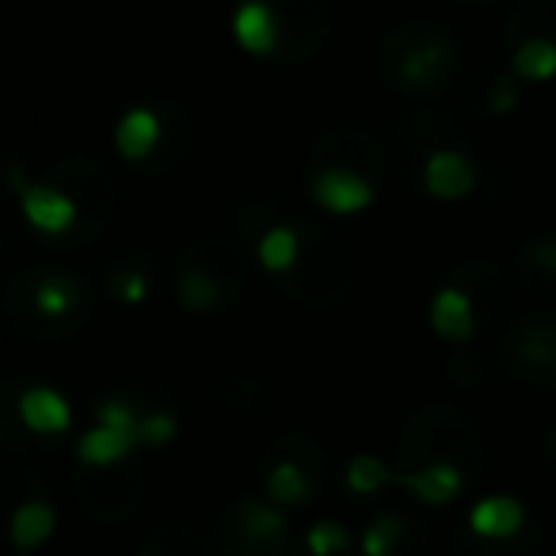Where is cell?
Masks as SVG:
<instances>
[{
    "label": "cell",
    "mask_w": 556,
    "mask_h": 556,
    "mask_svg": "<svg viewBox=\"0 0 556 556\" xmlns=\"http://www.w3.org/2000/svg\"><path fill=\"white\" fill-rule=\"evenodd\" d=\"M492 4H495V0H492Z\"/></svg>",
    "instance_id": "cell-43"
},
{
    "label": "cell",
    "mask_w": 556,
    "mask_h": 556,
    "mask_svg": "<svg viewBox=\"0 0 556 556\" xmlns=\"http://www.w3.org/2000/svg\"><path fill=\"white\" fill-rule=\"evenodd\" d=\"M446 370H450V381L454 386H462V389H472V386H480V374H472V370H480V358L477 355H469V351H462V355H454L446 363Z\"/></svg>",
    "instance_id": "cell-38"
},
{
    "label": "cell",
    "mask_w": 556,
    "mask_h": 556,
    "mask_svg": "<svg viewBox=\"0 0 556 556\" xmlns=\"http://www.w3.org/2000/svg\"><path fill=\"white\" fill-rule=\"evenodd\" d=\"M386 484L408 488V492H416L419 500H427V503H450L454 495H462L465 488H469V480H465L462 469L439 462V465H424V469H412V472L389 469Z\"/></svg>",
    "instance_id": "cell-20"
},
{
    "label": "cell",
    "mask_w": 556,
    "mask_h": 556,
    "mask_svg": "<svg viewBox=\"0 0 556 556\" xmlns=\"http://www.w3.org/2000/svg\"><path fill=\"white\" fill-rule=\"evenodd\" d=\"M290 541V522L270 500L240 495L217 515L214 553L217 556H282Z\"/></svg>",
    "instance_id": "cell-11"
},
{
    "label": "cell",
    "mask_w": 556,
    "mask_h": 556,
    "mask_svg": "<svg viewBox=\"0 0 556 556\" xmlns=\"http://www.w3.org/2000/svg\"><path fill=\"white\" fill-rule=\"evenodd\" d=\"M465 526L472 533H480V538H510V533L526 526V510L522 503L507 500V495H495V500L477 503Z\"/></svg>",
    "instance_id": "cell-30"
},
{
    "label": "cell",
    "mask_w": 556,
    "mask_h": 556,
    "mask_svg": "<svg viewBox=\"0 0 556 556\" xmlns=\"http://www.w3.org/2000/svg\"><path fill=\"white\" fill-rule=\"evenodd\" d=\"M522 42L556 47V0H510L503 16V47L515 50Z\"/></svg>",
    "instance_id": "cell-17"
},
{
    "label": "cell",
    "mask_w": 556,
    "mask_h": 556,
    "mask_svg": "<svg viewBox=\"0 0 556 556\" xmlns=\"http://www.w3.org/2000/svg\"><path fill=\"white\" fill-rule=\"evenodd\" d=\"M495 363L510 381L556 393V309L515 317L495 340Z\"/></svg>",
    "instance_id": "cell-9"
},
{
    "label": "cell",
    "mask_w": 556,
    "mask_h": 556,
    "mask_svg": "<svg viewBox=\"0 0 556 556\" xmlns=\"http://www.w3.org/2000/svg\"><path fill=\"white\" fill-rule=\"evenodd\" d=\"M42 179H47L50 187H58V191L73 202V225L62 240H54V248L100 244L118 210L115 176H111L96 156H65V161H58Z\"/></svg>",
    "instance_id": "cell-7"
},
{
    "label": "cell",
    "mask_w": 556,
    "mask_h": 556,
    "mask_svg": "<svg viewBox=\"0 0 556 556\" xmlns=\"http://www.w3.org/2000/svg\"><path fill=\"white\" fill-rule=\"evenodd\" d=\"M275 282L302 309H340L358 282V255L328 225L298 222V255L282 275H275Z\"/></svg>",
    "instance_id": "cell-4"
},
{
    "label": "cell",
    "mask_w": 556,
    "mask_h": 556,
    "mask_svg": "<svg viewBox=\"0 0 556 556\" xmlns=\"http://www.w3.org/2000/svg\"><path fill=\"white\" fill-rule=\"evenodd\" d=\"M240 47L275 65H302L332 35L328 0H240L232 16Z\"/></svg>",
    "instance_id": "cell-3"
},
{
    "label": "cell",
    "mask_w": 556,
    "mask_h": 556,
    "mask_svg": "<svg viewBox=\"0 0 556 556\" xmlns=\"http://www.w3.org/2000/svg\"><path fill=\"white\" fill-rule=\"evenodd\" d=\"M0 340H4V336H0Z\"/></svg>",
    "instance_id": "cell-42"
},
{
    "label": "cell",
    "mask_w": 556,
    "mask_h": 556,
    "mask_svg": "<svg viewBox=\"0 0 556 556\" xmlns=\"http://www.w3.org/2000/svg\"><path fill=\"white\" fill-rule=\"evenodd\" d=\"M130 446H134L130 434L100 424L96 431L85 434V442H80V462H85V465H115V462H123V457L130 454Z\"/></svg>",
    "instance_id": "cell-34"
},
{
    "label": "cell",
    "mask_w": 556,
    "mask_h": 556,
    "mask_svg": "<svg viewBox=\"0 0 556 556\" xmlns=\"http://www.w3.org/2000/svg\"><path fill=\"white\" fill-rule=\"evenodd\" d=\"M191 149V118L179 103L149 100L118 123V153L141 172H172Z\"/></svg>",
    "instance_id": "cell-8"
},
{
    "label": "cell",
    "mask_w": 556,
    "mask_h": 556,
    "mask_svg": "<svg viewBox=\"0 0 556 556\" xmlns=\"http://www.w3.org/2000/svg\"><path fill=\"white\" fill-rule=\"evenodd\" d=\"M20 199H24V214L35 222V229H42L50 240H62L73 225V202L65 199L58 187L42 184H24L20 187Z\"/></svg>",
    "instance_id": "cell-21"
},
{
    "label": "cell",
    "mask_w": 556,
    "mask_h": 556,
    "mask_svg": "<svg viewBox=\"0 0 556 556\" xmlns=\"http://www.w3.org/2000/svg\"><path fill=\"white\" fill-rule=\"evenodd\" d=\"M484 434H480L477 419L454 401H431L419 404L408 419H404L401 434H396V462L401 472L424 469V465H454L465 472V480H477L484 472Z\"/></svg>",
    "instance_id": "cell-5"
},
{
    "label": "cell",
    "mask_w": 556,
    "mask_h": 556,
    "mask_svg": "<svg viewBox=\"0 0 556 556\" xmlns=\"http://www.w3.org/2000/svg\"><path fill=\"white\" fill-rule=\"evenodd\" d=\"M0 309L24 340L62 343L80 336L92 320V287L73 270L27 267L4 282Z\"/></svg>",
    "instance_id": "cell-1"
},
{
    "label": "cell",
    "mask_w": 556,
    "mask_h": 556,
    "mask_svg": "<svg viewBox=\"0 0 556 556\" xmlns=\"http://www.w3.org/2000/svg\"><path fill=\"white\" fill-rule=\"evenodd\" d=\"M446 287L462 290L465 302L472 309V320H477V332H488V328H500L510 313V282L503 275L500 263L492 260H462L454 270H450Z\"/></svg>",
    "instance_id": "cell-15"
},
{
    "label": "cell",
    "mask_w": 556,
    "mask_h": 556,
    "mask_svg": "<svg viewBox=\"0 0 556 556\" xmlns=\"http://www.w3.org/2000/svg\"><path fill=\"white\" fill-rule=\"evenodd\" d=\"M363 556H431V530L416 515L386 510L366 526Z\"/></svg>",
    "instance_id": "cell-16"
},
{
    "label": "cell",
    "mask_w": 556,
    "mask_h": 556,
    "mask_svg": "<svg viewBox=\"0 0 556 556\" xmlns=\"http://www.w3.org/2000/svg\"><path fill=\"white\" fill-rule=\"evenodd\" d=\"M47 492H50L47 480H42V472L35 469V465H20V462L4 465V469H0V522L9 526L12 510H16L20 503L47 500Z\"/></svg>",
    "instance_id": "cell-28"
},
{
    "label": "cell",
    "mask_w": 556,
    "mask_h": 556,
    "mask_svg": "<svg viewBox=\"0 0 556 556\" xmlns=\"http://www.w3.org/2000/svg\"><path fill=\"white\" fill-rule=\"evenodd\" d=\"M20 412H24V424L31 427L39 439L62 434L65 427H70V408H65V401L54 389H24Z\"/></svg>",
    "instance_id": "cell-29"
},
{
    "label": "cell",
    "mask_w": 556,
    "mask_h": 556,
    "mask_svg": "<svg viewBox=\"0 0 556 556\" xmlns=\"http://www.w3.org/2000/svg\"><path fill=\"white\" fill-rule=\"evenodd\" d=\"M255 252H260V263L270 270V275H282L298 255V222L270 225V229L260 237V248H255Z\"/></svg>",
    "instance_id": "cell-33"
},
{
    "label": "cell",
    "mask_w": 556,
    "mask_h": 556,
    "mask_svg": "<svg viewBox=\"0 0 556 556\" xmlns=\"http://www.w3.org/2000/svg\"><path fill=\"white\" fill-rule=\"evenodd\" d=\"M472 184H477V172H472L469 153L462 149H442L419 172V187H427L434 199H462L472 191Z\"/></svg>",
    "instance_id": "cell-18"
},
{
    "label": "cell",
    "mask_w": 556,
    "mask_h": 556,
    "mask_svg": "<svg viewBox=\"0 0 556 556\" xmlns=\"http://www.w3.org/2000/svg\"><path fill=\"white\" fill-rule=\"evenodd\" d=\"M325 469H328V457L317 439H309L302 431L282 434L263 454V488H267V500L275 507H305L313 500V492H317Z\"/></svg>",
    "instance_id": "cell-12"
},
{
    "label": "cell",
    "mask_w": 556,
    "mask_h": 556,
    "mask_svg": "<svg viewBox=\"0 0 556 556\" xmlns=\"http://www.w3.org/2000/svg\"><path fill=\"white\" fill-rule=\"evenodd\" d=\"M146 553H156V556H217L214 545L202 541V533L187 530V526H161L146 538Z\"/></svg>",
    "instance_id": "cell-32"
},
{
    "label": "cell",
    "mask_w": 556,
    "mask_h": 556,
    "mask_svg": "<svg viewBox=\"0 0 556 556\" xmlns=\"http://www.w3.org/2000/svg\"><path fill=\"white\" fill-rule=\"evenodd\" d=\"M381 168H386V153H381L378 138L363 126H328L305 156V176H313V172H355L374 187L381 184Z\"/></svg>",
    "instance_id": "cell-14"
},
{
    "label": "cell",
    "mask_w": 556,
    "mask_h": 556,
    "mask_svg": "<svg viewBox=\"0 0 556 556\" xmlns=\"http://www.w3.org/2000/svg\"><path fill=\"white\" fill-rule=\"evenodd\" d=\"M518 282L530 294H553L556 290V237H533L518 248Z\"/></svg>",
    "instance_id": "cell-25"
},
{
    "label": "cell",
    "mask_w": 556,
    "mask_h": 556,
    "mask_svg": "<svg viewBox=\"0 0 556 556\" xmlns=\"http://www.w3.org/2000/svg\"><path fill=\"white\" fill-rule=\"evenodd\" d=\"M386 477H389V469L381 462H374V457H355V462H351V472H348V484H351V492L370 495L386 484Z\"/></svg>",
    "instance_id": "cell-37"
},
{
    "label": "cell",
    "mask_w": 556,
    "mask_h": 556,
    "mask_svg": "<svg viewBox=\"0 0 556 556\" xmlns=\"http://www.w3.org/2000/svg\"><path fill=\"white\" fill-rule=\"evenodd\" d=\"M472 4H492V0H472Z\"/></svg>",
    "instance_id": "cell-40"
},
{
    "label": "cell",
    "mask_w": 556,
    "mask_h": 556,
    "mask_svg": "<svg viewBox=\"0 0 556 556\" xmlns=\"http://www.w3.org/2000/svg\"><path fill=\"white\" fill-rule=\"evenodd\" d=\"M54 530V507L47 500H27L12 510L9 518V541L16 553H35Z\"/></svg>",
    "instance_id": "cell-26"
},
{
    "label": "cell",
    "mask_w": 556,
    "mask_h": 556,
    "mask_svg": "<svg viewBox=\"0 0 556 556\" xmlns=\"http://www.w3.org/2000/svg\"><path fill=\"white\" fill-rule=\"evenodd\" d=\"M70 488H73V503L85 510L92 522L100 526H115L126 522L134 510L146 503V488H149V472L141 462H123L115 465H85L70 472Z\"/></svg>",
    "instance_id": "cell-10"
},
{
    "label": "cell",
    "mask_w": 556,
    "mask_h": 556,
    "mask_svg": "<svg viewBox=\"0 0 556 556\" xmlns=\"http://www.w3.org/2000/svg\"><path fill=\"white\" fill-rule=\"evenodd\" d=\"M141 556H156V553H146V548H141Z\"/></svg>",
    "instance_id": "cell-41"
},
{
    "label": "cell",
    "mask_w": 556,
    "mask_h": 556,
    "mask_svg": "<svg viewBox=\"0 0 556 556\" xmlns=\"http://www.w3.org/2000/svg\"><path fill=\"white\" fill-rule=\"evenodd\" d=\"M545 457H548V469L556 472V424L548 427V442H545Z\"/></svg>",
    "instance_id": "cell-39"
},
{
    "label": "cell",
    "mask_w": 556,
    "mask_h": 556,
    "mask_svg": "<svg viewBox=\"0 0 556 556\" xmlns=\"http://www.w3.org/2000/svg\"><path fill=\"white\" fill-rule=\"evenodd\" d=\"M393 146H396V161H401L404 176H408L412 184H419L424 164L431 161L434 153H442V149H462V153H469V138H465V130L457 126V118L434 108L412 111V115L396 118Z\"/></svg>",
    "instance_id": "cell-13"
},
{
    "label": "cell",
    "mask_w": 556,
    "mask_h": 556,
    "mask_svg": "<svg viewBox=\"0 0 556 556\" xmlns=\"http://www.w3.org/2000/svg\"><path fill=\"white\" fill-rule=\"evenodd\" d=\"M153 275H156V260L149 252H141V248H134L130 255L111 263L108 275H103V287H108L111 298H118V302L138 305V302H146L149 290H153Z\"/></svg>",
    "instance_id": "cell-24"
},
{
    "label": "cell",
    "mask_w": 556,
    "mask_h": 556,
    "mask_svg": "<svg viewBox=\"0 0 556 556\" xmlns=\"http://www.w3.org/2000/svg\"><path fill=\"white\" fill-rule=\"evenodd\" d=\"M305 179H309L313 199L325 210H332V214H355V210H363L366 202L374 199V191H378V187L366 184L355 172H313V176H305Z\"/></svg>",
    "instance_id": "cell-19"
},
{
    "label": "cell",
    "mask_w": 556,
    "mask_h": 556,
    "mask_svg": "<svg viewBox=\"0 0 556 556\" xmlns=\"http://www.w3.org/2000/svg\"><path fill=\"white\" fill-rule=\"evenodd\" d=\"M462 58L465 50L450 27L412 20L381 39L378 70L386 88L401 100H434L457 85Z\"/></svg>",
    "instance_id": "cell-2"
},
{
    "label": "cell",
    "mask_w": 556,
    "mask_h": 556,
    "mask_svg": "<svg viewBox=\"0 0 556 556\" xmlns=\"http://www.w3.org/2000/svg\"><path fill=\"white\" fill-rule=\"evenodd\" d=\"M351 541L343 533L340 522H317L309 533H305V556H348Z\"/></svg>",
    "instance_id": "cell-36"
},
{
    "label": "cell",
    "mask_w": 556,
    "mask_h": 556,
    "mask_svg": "<svg viewBox=\"0 0 556 556\" xmlns=\"http://www.w3.org/2000/svg\"><path fill=\"white\" fill-rule=\"evenodd\" d=\"M176 298L187 313H225L248 294L252 260L237 237H199L176 260Z\"/></svg>",
    "instance_id": "cell-6"
},
{
    "label": "cell",
    "mask_w": 556,
    "mask_h": 556,
    "mask_svg": "<svg viewBox=\"0 0 556 556\" xmlns=\"http://www.w3.org/2000/svg\"><path fill=\"white\" fill-rule=\"evenodd\" d=\"M541 526L526 518L522 530H515L510 538H480L469 526H457L454 530V548L457 556H533L541 545Z\"/></svg>",
    "instance_id": "cell-22"
},
{
    "label": "cell",
    "mask_w": 556,
    "mask_h": 556,
    "mask_svg": "<svg viewBox=\"0 0 556 556\" xmlns=\"http://www.w3.org/2000/svg\"><path fill=\"white\" fill-rule=\"evenodd\" d=\"M510 65H515L518 77L545 80L556 73V47H548V42H522V47L510 50Z\"/></svg>",
    "instance_id": "cell-35"
},
{
    "label": "cell",
    "mask_w": 556,
    "mask_h": 556,
    "mask_svg": "<svg viewBox=\"0 0 556 556\" xmlns=\"http://www.w3.org/2000/svg\"><path fill=\"white\" fill-rule=\"evenodd\" d=\"M20 401H24V381L4 378L0 381V454H35L42 446V439L24 424V412H20Z\"/></svg>",
    "instance_id": "cell-23"
},
{
    "label": "cell",
    "mask_w": 556,
    "mask_h": 556,
    "mask_svg": "<svg viewBox=\"0 0 556 556\" xmlns=\"http://www.w3.org/2000/svg\"><path fill=\"white\" fill-rule=\"evenodd\" d=\"M431 325H434V332H439L442 340H450V343H465L472 332H477V320H472L469 302H465V294H462V290H454V287H442L439 294H434Z\"/></svg>",
    "instance_id": "cell-27"
},
{
    "label": "cell",
    "mask_w": 556,
    "mask_h": 556,
    "mask_svg": "<svg viewBox=\"0 0 556 556\" xmlns=\"http://www.w3.org/2000/svg\"><path fill=\"white\" fill-rule=\"evenodd\" d=\"M270 404V393L260 378H248V374H232V378L222 381L217 389V408L229 412V416H260Z\"/></svg>",
    "instance_id": "cell-31"
}]
</instances>
